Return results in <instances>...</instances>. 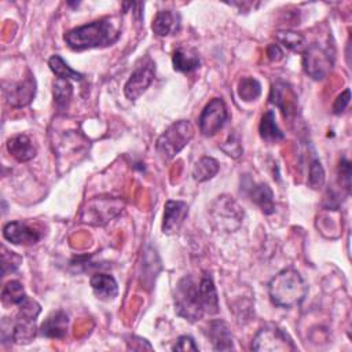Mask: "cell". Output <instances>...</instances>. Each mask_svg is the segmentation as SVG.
I'll list each match as a JSON object with an SVG mask.
<instances>
[{
    "label": "cell",
    "mask_w": 352,
    "mask_h": 352,
    "mask_svg": "<svg viewBox=\"0 0 352 352\" xmlns=\"http://www.w3.org/2000/svg\"><path fill=\"white\" fill-rule=\"evenodd\" d=\"M1 274L6 276L8 272H14L18 270L19 264L22 263V257L18 256L15 252H8L4 246L1 248Z\"/></svg>",
    "instance_id": "obj_32"
},
{
    "label": "cell",
    "mask_w": 352,
    "mask_h": 352,
    "mask_svg": "<svg viewBox=\"0 0 352 352\" xmlns=\"http://www.w3.org/2000/svg\"><path fill=\"white\" fill-rule=\"evenodd\" d=\"M349 100H351V91L349 88H346L344 92H341L337 99L334 100V104H333V113L334 114H341L346 106L349 104Z\"/></svg>",
    "instance_id": "obj_35"
},
{
    "label": "cell",
    "mask_w": 352,
    "mask_h": 352,
    "mask_svg": "<svg viewBox=\"0 0 352 352\" xmlns=\"http://www.w3.org/2000/svg\"><path fill=\"white\" fill-rule=\"evenodd\" d=\"M91 287L94 290V294L103 301H109L117 297L118 294V285L117 280L114 279V276L109 275V274H94L91 276Z\"/></svg>",
    "instance_id": "obj_19"
},
{
    "label": "cell",
    "mask_w": 352,
    "mask_h": 352,
    "mask_svg": "<svg viewBox=\"0 0 352 352\" xmlns=\"http://www.w3.org/2000/svg\"><path fill=\"white\" fill-rule=\"evenodd\" d=\"M252 349L258 352H287L296 351L297 346L283 329L268 324L257 331L252 341Z\"/></svg>",
    "instance_id": "obj_6"
},
{
    "label": "cell",
    "mask_w": 352,
    "mask_h": 352,
    "mask_svg": "<svg viewBox=\"0 0 352 352\" xmlns=\"http://www.w3.org/2000/svg\"><path fill=\"white\" fill-rule=\"evenodd\" d=\"M28 294L19 280H10L1 290V301L4 305H19Z\"/></svg>",
    "instance_id": "obj_28"
},
{
    "label": "cell",
    "mask_w": 352,
    "mask_h": 352,
    "mask_svg": "<svg viewBox=\"0 0 352 352\" xmlns=\"http://www.w3.org/2000/svg\"><path fill=\"white\" fill-rule=\"evenodd\" d=\"M3 236L14 245H34L40 241L41 234L28 223L15 220L4 226Z\"/></svg>",
    "instance_id": "obj_12"
},
{
    "label": "cell",
    "mask_w": 352,
    "mask_h": 352,
    "mask_svg": "<svg viewBox=\"0 0 352 352\" xmlns=\"http://www.w3.org/2000/svg\"><path fill=\"white\" fill-rule=\"evenodd\" d=\"M219 162L212 157L199 158L192 168V177L197 182H206L219 172Z\"/></svg>",
    "instance_id": "obj_27"
},
{
    "label": "cell",
    "mask_w": 352,
    "mask_h": 352,
    "mask_svg": "<svg viewBox=\"0 0 352 352\" xmlns=\"http://www.w3.org/2000/svg\"><path fill=\"white\" fill-rule=\"evenodd\" d=\"M155 77V63L150 56H143L136 62V66L124 85V94L128 99L135 100L151 85Z\"/></svg>",
    "instance_id": "obj_8"
},
{
    "label": "cell",
    "mask_w": 352,
    "mask_h": 352,
    "mask_svg": "<svg viewBox=\"0 0 352 352\" xmlns=\"http://www.w3.org/2000/svg\"><path fill=\"white\" fill-rule=\"evenodd\" d=\"M194 128L188 120H180L169 125L157 139L155 150L164 160H172L192 139Z\"/></svg>",
    "instance_id": "obj_4"
},
{
    "label": "cell",
    "mask_w": 352,
    "mask_h": 352,
    "mask_svg": "<svg viewBox=\"0 0 352 352\" xmlns=\"http://www.w3.org/2000/svg\"><path fill=\"white\" fill-rule=\"evenodd\" d=\"M69 329V316L65 311L58 309L51 312L43 322L40 333L47 338L62 340L66 337Z\"/></svg>",
    "instance_id": "obj_15"
},
{
    "label": "cell",
    "mask_w": 352,
    "mask_h": 352,
    "mask_svg": "<svg viewBox=\"0 0 352 352\" xmlns=\"http://www.w3.org/2000/svg\"><path fill=\"white\" fill-rule=\"evenodd\" d=\"M275 38L282 47H285L293 52L302 54L305 51V48L308 47L305 36L298 32H294V30H279L275 33Z\"/></svg>",
    "instance_id": "obj_25"
},
{
    "label": "cell",
    "mask_w": 352,
    "mask_h": 352,
    "mask_svg": "<svg viewBox=\"0 0 352 352\" xmlns=\"http://www.w3.org/2000/svg\"><path fill=\"white\" fill-rule=\"evenodd\" d=\"M188 214V205L184 201H166L164 206L162 231L164 234H175L183 226Z\"/></svg>",
    "instance_id": "obj_13"
},
{
    "label": "cell",
    "mask_w": 352,
    "mask_h": 352,
    "mask_svg": "<svg viewBox=\"0 0 352 352\" xmlns=\"http://www.w3.org/2000/svg\"><path fill=\"white\" fill-rule=\"evenodd\" d=\"M213 221L219 228L226 231H234L241 226L243 219V210L230 197H219L212 208Z\"/></svg>",
    "instance_id": "obj_9"
},
{
    "label": "cell",
    "mask_w": 352,
    "mask_h": 352,
    "mask_svg": "<svg viewBox=\"0 0 352 352\" xmlns=\"http://www.w3.org/2000/svg\"><path fill=\"white\" fill-rule=\"evenodd\" d=\"M220 148L230 157L232 158H238L242 155L243 150H242V144H241V139L238 133H231L228 136V139L220 146Z\"/></svg>",
    "instance_id": "obj_33"
},
{
    "label": "cell",
    "mask_w": 352,
    "mask_h": 352,
    "mask_svg": "<svg viewBox=\"0 0 352 352\" xmlns=\"http://www.w3.org/2000/svg\"><path fill=\"white\" fill-rule=\"evenodd\" d=\"M261 94L260 82L253 77H242L238 82V95L245 102L256 100Z\"/></svg>",
    "instance_id": "obj_30"
},
{
    "label": "cell",
    "mask_w": 352,
    "mask_h": 352,
    "mask_svg": "<svg viewBox=\"0 0 352 352\" xmlns=\"http://www.w3.org/2000/svg\"><path fill=\"white\" fill-rule=\"evenodd\" d=\"M267 55L271 60L274 62H278L283 58V51L282 48L279 47V44H270L268 48H267Z\"/></svg>",
    "instance_id": "obj_37"
},
{
    "label": "cell",
    "mask_w": 352,
    "mask_h": 352,
    "mask_svg": "<svg viewBox=\"0 0 352 352\" xmlns=\"http://www.w3.org/2000/svg\"><path fill=\"white\" fill-rule=\"evenodd\" d=\"M8 153L19 162L30 161L36 157V147L26 135H15L7 142Z\"/></svg>",
    "instance_id": "obj_22"
},
{
    "label": "cell",
    "mask_w": 352,
    "mask_h": 352,
    "mask_svg": "<svg viewBox=\"0 0 352 352\" xmlns=\"http://www.w3.org/2000/svg\"><path fill=\"white\" fill-rule=\"evenodd\" d=\"M270 102L275 104L283 114V117H290L296 110L297 98L293 89L285 82H275L271 87Z\"/></svg>",
    "instance_id": "obj_14"
},
{
    "label": "cell",
    "mask_w": 352,
    "mask_h": 352,
    "mask_svg": "<svg viewBox=\"0 0 352 352\" xmlns=\"http://www.w3.org/2000/svg\"><path fill=\"white\" fill-rule=\"evenodd\" d=\"M36 336V320L16 315L14 322H10L8 338L16 344H29Z\"/></svg>",
    "instance_id": "obj_17"
},
{
    "label": "cell",
    "mask_w": 352,
    "mask_h": 352,
    "mask_svg": "<svg viewBox=\"0 0 352 352\" xmlns=\"http://www.w3.org/2000/svg\"><path fill=\"white\" fill-rule=\"evenodd\" d=\"M179 28H180V16L170 10L158 11L151 25L153 32L160 37H165L172 33H176Z\"/></svg>",
    "instance_id": "obj_21"
},
{
    "label": "cell",
    "mask_w": 352,
    "mask_h": 352,
    "mask_svg": "<svg viewBox=\"0 0 352 352\" xmlns=\"http://www.w3.org/2000/svg\"><path fill=\"white\" fill-rule=\"evenodd\" d=\"M199 298L204 307V311L209 315H214L219 312V297L216 292L214 282L209 274H205L198 283Z\"/></svg>",
    "instance_id": "obj_20"
},
{
    "label": "cell",
    "mask_w": 352,
    "mask_h": 352,
    "mask_svg": "<svg viewBox=\"0 0 352 352\" xmlns=\"http://www.w3.org/2000/svg\"><path fill=\"white\" fill-rule=\"evenodd\" d=\"M334 55L330 47L322 44H311L302 52V69L314 80H323L331 72Z\"/></svg>",
    "instance_id": "obj_5"
},
{
    "label": "cell",
    "mask_w": 352,
    "mask_h": 352,
    "mask_svg": "<svg viewBox=\"0 0 352 352\" xmlns=\"http://www.w3.org/2000/svg\"><path fill=\"white\" fill-rule=\"evenodd\" d=\"M120 34L121 30L114 22V18L104 16L69 30L63 38L72 50L84 51L111 45L118 40Z\"/></svg>",
    "instance_id": "obj_1"
},
{
    "label": "cell",
    "mask_w": 352,
    "mask_h": 352,
    "mask_svg": "<svg viewBox=\"0 0 352 352\" xmlns=\"http://www.w3.org/2000/svg\"><path fill=\"white\" fill-rule=\"evenodd\" d=\"M258 132L263 140L268 143H278L285 139V133L279 129L276 120H275V113L274 110H267L260 121L258 125Z\"/></svg>",
    "instance_id": "obj_24"
},
{
    "label": "cell",
    "mask_w": 352,
    "mask_h": 352,
    "mask_svg": "<svg viewBox=\"0 0 352 352\" xmlns=\"http://www.w3.org/2000/svg\"><path fill=\"white\" fill-rule=\"evenodd\" d=\"M228 120V111L221 98H213L202 110L198 125L199 131L205 136H213L217 133Z\"/></svg>",
    "instance_id": "obj_10"
},
{
    "label": "cell",
    "mask_w": 352,
    "mask_h": 352,
    "mask_svg": "<svg viewBox=\"0 0 352 352\" xmlns=\"http://www.w3.org/2000/svg\"><path fill=\"white\" fill-rule=\"evenodd\" d=\"M172 63L173 69L183 73H190L199 67L201 60L198 56V52L192 48H177L172 55Z\"/></svg>",
    "instance_id": "obj_23"
},
{
    "label": "cell",
    "mask_w": 352,
    "mask_h": 352,
    "mask_svg": "<svg viewBox=\"0 0 352 352\" xmlns=\"http://www.w3.org/2000/svg\"><path fill=\"white\" fill-rule=\"evenodd\" d=\"M324 184V169L320 161L315 157L309 165V175H308V186L312 190H319Z\"/></svg>",
    "instance_id": "obj_31"
},
{
    "label": "cell",
    "mask_w": 352,
    "mask_h": 352,
    "mask_svg": "<svg viewBox=\"0 0 352 352\" xmlns=\"http://www.w3.org/2000/svg\"><path fill=\"white\" fill-rule=\"evenodd\" d=\"M73 95V87L69 80L56 78L54 81V100L59 110H66Z\"/></svg>",
    "instance_id": "obj_29"
},
{
    "label": "cell",
    "mask_w": 352,
    "mask_h": 352,
    "mask_svg": "<svg viewBox=\"0 0 352 352\" xmlns=\"http://www.w3.org/2000/svg\"><path fill=\"white\" fill-rule=\"evenodd\" d=\"M48 66L52 70V73L56 76V78H62V80H74V81H80L82 80V74L78 73L77 70L72 69L65 59L60 55H52L48 60Z\"/></svg>",
    "instance_id": "obj_26"
},
{
    "label": "cell",
    "mask_w": 352,
    "mask_h": 352,
    "mask_svg": "<svg viewBox=\"0 0 352 352\" xmlns=\"http://www.w3.org/2000/svg\"><path fill=\"white\" fill-rule=\"evenodd\" d=\"M173 301L176 314L188 322H197L205 314L199 298L198 285L191 276H183L177 282L173 292Z\"/></svg>",
    "instance_id": "obj_3"
},
{
    "label": "cell",
    "mask_w": 352,
    "mask_h": 352,
    "mask_svg": "<svg viewBox=\"0 0 352 352\" xmlns=\"http://www.w3.org/2000/svg\"><path fill=\"white\" fill-rule=\"evenodd\" d=\"M173 351H198V346L195 345L194 340L190 337V336H180L177 340H176V344L172 346Z\"/></svg>",
    "instance_id": "obj_36"
},
{
    "label": "cell",
    "mask_w": 352,
    "mask_h": 352,
    "mask_svg": "<svg viewBox=\"0 0 352 352\" xmlns=\"http://www.w3.org/2000/svg\"><path fill=\"white\" fill-rule=\"evenodd\" d=\"M248 182L250 187H248V194L250 199L265 213L271 214L275 212V204H274V194L272 190L265 183H254L248 177Z\"/></svg>",
    "instance_id": "obj_18"
},
{
    "label": "cell",
    "mask_w": 352,
    "mask_h": 352,
    "mask_svg": "<svg viewBox=\"0 0 352 352\" xmlns=\"http://www.w3.org/2000/svg\"><path fill=\"white\" fill-rule=\"evenodd\" d=\"M3 95L6 102L15 109L28 106L36 95V80L32 73L23 80L3 84Z\"/></svg>",
    "instance_id": "obj_11"
},
{
    "label": "cell",
    "mask_w": 352,
    "mask_h": 352,
    "mask_svg": "<svg viewBox=\"0 0 352 352\" xmlns=\"http://www.w3.org/2000/svg\"><path fill=\"white\" fill-rule=\"evenodd\" d=\"M122 208L124 202L118 198H94L82 208L81 221L92 226H104L116 217Z\"/></svg>",
    "instance_id": "obj_7"
},
{
    "label": "cell",
    "mask_w": 352,
    "mask_h": 352,
    "mask_svg": "<svg viewBox=\"0 0 352 352\" xmlns=\"http://www.w3.org/2000/svg\"><path fill=\"white\" fill-rule=\"evenodd\" d=\"M338 170H340L341 184H344V188L349 192V187H351V164H349V161L345 157H342L340 160Z\"/></svg>",
    "instance_id": "obj_34"
},
{
    "label": "cell",
    "mask_w": 352,
    "mask_h": 352,
    "mask_svg": "<svg viewBox=\"0 0 352 352\" xmlns=\"http://www.w3.org/2000/svg\"><path fill=\"white\" fill-rule=\"evenodd\" d=\"M307 293L308 286L300 272L294 268L282 270L268 282L270 298L280 308H293L300 305Z\"/></svg>",
    "instance_id": "obj_2"
},
{
    "label": "cell",
    "mask_w": 352,
    "mask_h": 352,
    "mask_svg": "<svg viewBox=\"0 0 352 352\" xmlns=\"http://www.w3.org/2000/svg\"><path fill=\"white\" fill-rule=\"evenodd\" d=\"M208 337L214 351L234 349L231 330L223 319H214L208 324Z\"/></svg>",
    "instance_id": "obj_16"
}]
</instances>
